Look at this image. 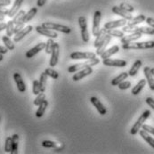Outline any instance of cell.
Instances as JSON below:
<instances>
[{
  "mask_svg": "<svg viewBox=\"0 0 154 154\" xmlns=\"http://www.w3.org/2000/svg\"><path fill=\"white\" fill-rule=\"evenodd\" d=\"M124 50H143V49H152L154 48V41H144V42H131L128 44L122 45Z\"/></svg>",
  "mask_w": 154,
  "mask_h": 154,
  "instance_id": "1",
  "label": "cell"
},
{
  "mask_svg": "<svg viewBox=\"0 0 154 154\" xmlns=\"http://www.w3.org/2000/svg\"><path fill=\"white\" fill-rule=\"evenodd\" d=\"M100 63V60L98 58H94V59H90L87 60L84 63H79L74 65H71L68 68V72L69 73H74V72H78L79 70H81L83 69H86L88 67H93L94 65H97Z\"/></svg>",
  "mask_w": 154,
  "mask_h": 154,
  "instance_id": "2",
  "label": "cell"
},
{
  "mask_svg": "<svg viewBox=\"0 0 154 154\" xmlns=\"http://www.w3.org/2000/svg\"><path fill=\"white\" fill-rule=\"evenodd\" d=\"M150 115H151V110H144L142 113V115L138 118V119L136 120V122L134 124L132 128L130 129V134L132 135H135L137 133L140 131L141 128L143 127V125L144 124V122L146 121V119L150 117Z\"/></svg>",
  "mask_w": 154,
  "mask_h": 154,
  "instance_id": "3",
  "label": "cell"
},
{
  "mask_svg": "<svg viewBox=\"0 0 154 154\" xmlns=\"http://www.w3.org/2000/svg\"><path fill=\"white\" fill-rule=\"evenodd\" d=\"M41 26L47 29H52L54 31H59L64 34H69L71 32V29L68 26L65 25H62V24H58V23H54V22H43L41 24Z\"/></svg>",
  "mask_w": 154,
  "mask_h": 154,
  "instance_id": "4",
  "label": "cell"
},
{
  "mask_svg": "<svg viewBox=\"0 0 154 154\" xmlns=\"http://www.w3.org/2000/svg\"><path fill=\"white\" fill-rule=\"evenodd\" d=\"M79 25L81 30V37H82V40L85 43H88L89 41V33H88V22L85 16H79Z\"/></svg>",
  "mask_w": 154,
  "mask_h": 154,
  "instance_id": "5",
  "label": "cell"
},
{
  "mask_svg": "<svg viewBox=\"0 0 154 154\" xmlns=\"http://www.w3.org/2000/svg\"><path fill=\"white\" fill-rule=\"evenodd\" d=\"M102 18V13L101 11L97 10L94 14V18H93V28H92V34L94 37H97L99 35V32L101 30L100 28V22Z\"/></svg>",
  "mask_w": 154,
  "mask_h": 154,
  "instance_id": "6",
  "label": "cell"
},
{
  "mask_svg": "<svg viewBox=\"0 0 154 154\" xmlns=\"http://www.w3.org/2000/svg\"><path fill=\"white\" fill-rule=\"evenodd\" d=\"M72 60H90L96 58V54L92 52H74L70 54Z\"/></svg>",
  "mask_w": 154,
  "mask_h": 154,
  "instance_id": "7",
  "label": "cell"
},
{
  "mask_svg": "<svg viewBox=\"0 0 154 154\" xmlns=\"http://www.w3.org/2000/svg\"><path fill=\"white\" fill-rule=\"evenodd\" d=\"M103 65L108 67H119V68H123L128 65V62L125 60H121V59H103Z\"/></svg>",
  "mask_w": 154,
  "mask_h": 154,
  "instance_id": "8",
  "label": "cell"
},
{
  "mask_svg": "<svg viewBox=\"0 0 154 154\" xmlns=\"http://www.w3.org/2000/svg\"><path fill=\"white\" fill-rule=\"evenodd\" d=\"M59 54H60V45L58 43H54V47H53V51L51 54V58H50V62H49V65L51 67H55L58 63V60H59Z\"/></svg>",
  "mask_w": 154,
  "mask_h": 154,
  "instance_id": "9",
  "label": "cell"
},
{
  "mask_svg": "<svg viewBox=\"0 0 154 154\" xmlns=\"http://www.w3.org/2000/svg\"><path fill=\"white\" fill-rule=\"evenodd\" d=\"M93 72H94V70H93L92 67H88L86 69H83L81 70H79L78 72H75V74L72 77V79L77 82V81H79V80H80V79L88 77L89 75H91Z\"/></svg>",
  "mask_w": 154,
  "mask_h": 154,
  "instance_id": "10",
  "label": "cell"
},
{
  "mask_svg": "<svg viewBox=\"0 0 154 154\" xmlns=\"http://www.w3.org/2000/svg\"><path fill=\"white\" fill-rule=\"evenodd\" d=\"M36 30L38 33H39L40 35H43L45 37H47L49 38H58V34L56 31L52 30V29H47L43 28L41 25L40 26H37L36 27Z\"/></svg>",
  "mask_w": 154,
  "mask_h": 154,
  "instance_id": "11",
  "label": "cell"
},
{
  "mask_svg": "<svg viewBox=\"0 0 154 154\" xmlns=\"http://www.w3.org/2000/svg\"><path fill=\"white\" fill-rule=\"evenodd\" d=\"M90 103L94 106V108L97 110L100 115H105L107 113V109L105 106L101 103V101L97 97H91L90 98Z\"/></svg>",
  "mask_w": 154,
  "mask_h": 154,
  "instance_id": "12",
  "label": "cell"
},
{
  "mask_svg": "<svg viewBox=\"0 0 154 154\" xmlns=\"http://www.w3.org/2000/svg\"><path fill=\"white\" fill-rule=\"evenodd\" d=\"M128 24V21L124 18L120 19V20H116V21H111V22H106L104 24V29H117V28H120L123 27L125 25Z\"/></svg>",
  "mask_w": 154,
  "mask_h": 154,
  "instance_id": "13",
  "label": "cell"
},
{
  "mask_svg": "<svg viewBox=\"0 0 154 154\" xmlns=\"http://www.w3.org/2000/svg\"><path fill=\"white\" fill-rule=\"evenodd\" d=\"M45 43H44V42L38 43L37 45H35L33 48L29 49V50L26 53V54H25L26 58L30 59V58L34 57V56H35L36 54H38L40 51H42L43 49H45Z\"/></svg>",
  "mask_w": 154,
  "mask_h": 154,
  "instance_id": "14",
  "label": "cell"
},
{
  "mask_svg": "<svg viewBox=\"0 0 154 154\" xmlns=\"http://www.w3.org/2000/svg\"><path fill=\"white\" fill-rule=\"evenodd\" d=\"M32 30H33V27H32L31 25H28V26L24 27L21 31H19L18 33L15 34V36H14V42H19V41H21L22 38H25L28 34H29Z\"/></svg>",
  "mask_w": 154,
  "mask_h": 154,
  "instance_id": "15",
  "label": "cell"
},
{
  "mask_svg": "<svg viewBox=\"0 0 154 154\" xmlns=\"http://www.w3.org/2000/svg\"><path fill=\"white\" fill-rule=\"evenodd\" d=\"M111 10H112L113 14L121 16L122 18L126 19L127 21H130V20H132L133 19V16L132 14H131V13H128V12L125 11L124 9L120 8L119 6H113Z\"/></svg>",
  "mask_w": 154,
  "mask_h": 154,
  "instance_id": "16",
  "label": "cell"
},
{
  "mask_svg": "<svg viewBox=\"0 0 154 154\" xmlns=\"http://www.w3.org/2000/svg\"><path fill=\"white\" fill-rule=\"evenodd\" d=\"M152 68L146 66L144 67L143 69V73H144V76H145V79H146V81L149 85V88L151 90L154 91V76L152 73V70H151Z\"/></svg>",
  "mask_w": 154,
  "mask_h": 154,
  "instance_id": "17",
  "label": "cell"
},
{
  "mask_svg": "<svg viewBox=\"0 0 154 154\" xmlns=\"http://www.w3.org/2000/svg\"><path fill=\"white\" fill-rule=\"evenodd\" d=\"M142 33H139V32H134V33H130L129 35L128 36H124L123 38H121L120 39V42L123 44H128V43H131V42H134L136 41L137 39H139L140 38H142Z\"/></svg>",
  "mask_w": 154,
  "mask_h": 154,
  "instance_id": "18",
  "label": "cell"
},
{
  "mask_svg": "<svg viewBox=\"0 0 154 154\" xmlns=\"http://www.w3.org/2000/svg\"><path fill=\"white\" fill-rule=\"evenodd\" d=\"M14 81L16 83V86H17L19 92L24 93L26 91V85H25V83H24V81L22 79L21 74L18 73V72H15L14 74Z\"/></svg>",
  "mask_w": 154,
  "mask_h": 154,
  "instance_id": "19",
  "label": "cell"
},
{
  "mask_svg": "<svg viewBox=\"0 0 154 154\" xmlns=\"http://www.w3.org/2000/svg\"><path fill=\"white\" fill-rule=\"evenodd\" d=\"M22 2L23 0H14V3L12 6V8L9 10V13H8V17L10 18H14V16L20 11V8L22 6Z\"/></svg>",
  "mask_w": 154,
  "mask_h": 154,
  "instance_id": "20",
  "label": "cell"
},
{
  "mask_svg": "<svg viewBox=\"0 0 154 154\" xmlns=\"http://www.w3.org/2000/svg\"><path fill=\"white\" fill-rule=\"evenodd\" d=\"M108 36V34H107V32H106V29H104V28H103V29H101V30H100V32H99V35L97 36V37H95V40H94V46L95 47V48H97L101 43L106 38V37Z\"/></svg>",
  "mask_w": 154,
  "mask_h": 154,
  "instance_id": "21",
  "label": "cell"
},
{
  "mask_svg": "<svg viewBox=\"0 0 154 154\" xmlns=\"http://www.w3.org/2000/svg\"><path fill=\"white\" fill-rule=\"evenodd\" d=\"M119 51V45H113V46H111L109 49L105 50V51L101 54V58H102L103 60V59L110 58V56H112L113 54H117Z\"/></svg>",
  "mask_w": 154,
  "mask_h": 154,
  "instance_id": "22",
  "label": "cell"
},
{
  "mask_svg": "<svg viewBox=\"0 0 154 154\" xmlns=\"http://www.w3.org/2000/svg\"><path fill=\"white\" fill-rule=\"evenodd\" d=\"M110 39H111V37H110V35H108L107 37H106V38L101 43V45L96 48V55H100L101 56V54L106 50V47H107V45H109V43L110 42Z\"/></svg>",
  "mask_w": 154,
  "mask_h": 154,
  "instance_id": "23",
  "label": "cell"
},
{
  "mask_svg": "<svg viewBox=\"0 0 154 154\" xmlns=\"http://www.w3.org/2000/svg\"><path fill=\"white\" fill-rule=\"evenodd\" d=\"M146 83H147V81H146V79H141V80H139V82L132 88V90H131V94H134V95H137V94H139L140 93H141V91L143 89V88L145 87V85H146Z\"/></svg>",
  "mask_w": 154,
  "mask_h": 154,
  "instance_id": "24",
  "label": "cell"
},
{
  "mask_svg": "<svg viewBox=\"0 0 154 154\" xmlns=\"http://www.w3.org/2000/svg\"><path fill=\"white\" fill-rule=\"evenodd\" d=\"M37 13H38V8H37V7H32V8H30V9L28 11V13L25 14V15H24V17H23L22 22H24V23L29 22L30 20H32V19L35 17V15L37 14Z\"/></svg>",
  "mask_w": 154,
  "mask_h": 154,
  "instance_id": "25",
  "label": "cell"
},
{
  "mask_svg": "<svg viewBox=\"0 0 154 154\" xmlns=\"http://www.w3.org/2000/svg\"><path fill=\"white\" fill-rule=\"evenodd\" d=\"M139 134H140V135L142 136V138H143L147 143H149L150 146H152L154 149V138H152V137L150 135V134L147 132V131H145L144 129L140 130V131H139Z\"/></svg>",
  "mask_w": 154,
  "mask_h": 154,
  "instance_id": "26",
  "label": "cell"
},
{
  "mask_svg": "<svg viewBox=\"0 0 154 154\" xmlns=\"http://www.w3.org/2000/svg\"><path fill=\"white\" fill-rule=\"evenodd\" d=\"M128 76H129V75H128V72H122V73H120L119 76H117L116 78H114V79L111 80V85H112L113 87L119 86V84L121 83L122 81H124L125 79H127Z\"/></svg>",
  "mask_w": 154,
  "mask_h": 154,
  "instance_id": "27",
  "label": "cell"
},
{
  "mask_svg": "<svg viewBox=\"0 0 154 154\" xmlns=\"http://www.w3.org/2000/svg\"><path fill=\"white\" fill-rule=\"evenodd\" d=\"M142 65H143L142 61H141V60H136V61L134 63V64H133L132 67H131V69H129V71H128V75H129L130 77H134V76L137 74V72H138L139 69L141 68Z\"/></svg>",
  "mask_w": 154,
  "mask_h": 154,
  "instance_id": "28",
  "label": "cell"
},
{
  "mask_svg": "<svg viewBox=\"0 0 154 154\" xmlns=\"http://www.w3.org/2000/svg\"><path fill=\"white\" fill-rule=\"evenodd\" d=\"M13 139V149H12V154L18 153V146H19V135L17 134H14L12 135Z\"/></svg>",
  "mask_w": 154,
  "mask_h": 154,
  "instance_id": "29",
  "label": "cell"
},
{
  "mask_svg": "<svg viewBox=\"0 0 154 154\" xmlns=\"http://www.w3.org/2000/svg\"><path fill=\"white\" fill-rule=\"evenodd\" d=\"M145 20H146L145 15H143V14H140V15H137L136 17L133 18L132 20L128 21V25H133V26H136L137 24H140V23L143 22Z\"/></svg>",
  "mask_w": 154,
  "mask_h": 154,
  "instance_id": "30",
  "label": "cell"
},
{
  "mask_svg": "<svg viewBox=\"0 0 154 154\" xmlns=\"http://www.w3.org/2000/svg\"><path fill=\"white\" fill-rule=\"evenodd\" d=\"M47 106H48V102L46 100H45L44 102L38 106V109L37 112H36V117L37 118L43 117V115L45 114V111L46 108H47Z\"/></svg>",
  "mask_w": 154,
  "mask_h": 154,
  "instance_id": "31",
  "label": "cell"
},
{
  "mask_svg": "<svg viewBox=\"0 0 154 154\" xmlns=\"http://www.w3.org/2000/svg\"><path fill=\"white\" fill-rule=\"evenodd\" d=\"M2 40H3V42H4V44H5V46L8 50L12 51V50H14V49L15 48L14 42L10 39V38H9L8 36H6V35H5V36H3V37H2Z\"/></svg>",
  "mask_w": 154,
  "mask_h": 154,
  "instance_id": "32",
  "label": "cell"
},
{
  "mask_svg": "<svg viewBox=\"0 0 154 154\" xmlns=\"http://www.w3.org/2000/svg\"><path fill=\"white\" fill-rule=\"evenodd\" d=\"M106 32L108 35H110V37H115V38H123L125 35H124V31L122 30H118V29H106Z\"/></svg>",
  "mask_w": 154,
  "mask_h": 154,
  "instance_id": "33",
  "label": "cell"
},
{
  "mask_svg": "<svg viewBox=\"0 0 154 154\" xmlns=\"http://www.w3.org/2000/svg\"><path fill=\"white\" fill-rule=\"evenodd\" d=\"M47 75L45 72H42L39 78V84H40V88H41V92L44 93L46 88V83H47Z\"/></svg>",
  "mask_w": 154,
  "mask_h": 154,
  "instance_id": "34",
  "label": "cell"
},
{
  "mask_svg": "<svg viewBox=\"0 0 154 154\" xmlns=\"http://www.w3.org/2000/svg\"><path fill=\"white\" fill-rule=\"evenodd\" d=\"M14 26H15V24L14 23L13 21H9L6 23V29H5L6 36L12 37L14 34Z\"/></svg>",
  "mask_w": 154,
  "mask_h": 154,
  "instance_id": "35",
  "label": "cell"
},
{
  "mask_svg": "<svg viewBox=\"0 0 154 154\" xmlns=\"http://www.w3.org/2000/svg\"><path fill=\"white\" fill-rule=\"evenodd\" d=\"M13 149V139L12 136H9L5 139V152L7 153H11Z\"/></svg>",
  "mask_w": 154,
  "mask_h": 154,
  "instance_id": "36",
  "label": "cell"
},
{
  "mask_svg": "<svg viewBox=\"0 0 154 154\" xmlns=\"http://www.w3.org/2000/svg\"><path fill=\"white\" fill-rule=\"evenodd\" d=\"M54 43H55V42L54 41V38H48V40L46 41L45 50V53H46L47 54H52L53 47H54Z\"/></svg>",
  "mask_w": 154,
  "mask_h": 154,
  "instance_id": "37",
  "label": "cell"
},
{
  "mask_svg": "<svg viewBox=\"0 0 154 154\" xmlns=\"http://www.w3.org/2000/svg\"><path fill=\"white\" fill-rule=\"evenodd\" d=\"M25 11L24 10H20L14 16V20H13V22L16 25L17 23H19V22H21L22 21V19H23V17H24V15H25Z\"/></svg>",
  "mask_w": 154,
  "mask_h": 154,
  "instance_id": "38",
  "label": "cell"
},
{
  "mask_svg": "<svg viewBox=\"0 0 154 154\" xmlns=\"http://www.w3.org/2000/svg\"><path fill=\"white\" fill-rule=\"evenodd\" d=\"M45 72L46 73V75H47L48 77H50V78H52V79H57L59 78L58 72H57L56 70L53 69L52 68H47V69H45Z\"/></svg>",
  "mask_w": 154,
  "mask_h": 154,
  "instance_id": "39",
  "label": "cell"
},
{
  "mask_svg": "<svg viewBox=\"0 0 154 154\" xmlns=\"http://www.w3.org/2000/svg\"><path fill=\"white\" fill-rule=\"evenodd\" d=\"M32 93L35 95H38L41 93V88H40V84L39 80H34L32 84Z\"/></svg>",
  "mask_w": 154,
  "mask_h": 154,
  "instance_id": "40",
  "label": "cell"
},
{
  "mask_svg": "<svg viewBox=\"0 0 154 154\" xmlns=\"http://www.w3.org/2000/svg\"><path fill=\"white\" fill-rule=\"evenodd\" d=\"M45 100V94L43 92H41L39 94L37 95V97L35 98L33 103H34V105H36V106H39V105L44 102Z\"/></svg>",
  "mask_w": 154,
  "mask_h": 154,
  "instance_id": "41",
  "label": "cell"
},
{
  "mask_svg": "<svg viewBox=\"0 0 154 154\" xmlns=\"http://www.w3.org/2000/svg\"><path fill=\"white\" fill-rule=\"evenodd\" d=\"M42 146L45 148H54L57 149L58 147V143L53 141H49V140H45L42 142Z\"/></svg>",
  "mask_w": 154,
  "mask_h": 154,
  "instance_id": "42",
  "label": "cell"
},
{
  "mask_svg": "<svg viewBox=\"0 0 154 154\" xmlns=\"http://www.w3.org/2000/svg\"><path fill=\"white\" fill-rule=\"evenodd\" d=\"M119 7L122 8V9H124L125 11H127V12H128V13H133V12L134 11V6H132L131 5H129V4H128V3H126V2L121 3V4L119 5Z\"/></svg>",
  "mask_w": 154,
  "mask_h": 154,
  "instance_id": "43",
  "label": "cell"
},
{
  "mask_svg": "<svg viewBox=\"0 0 154 154\" xmlns=\"http://www.w3.org/2000/svg\"><path fill=\"white\" fill-rule=\"evenodd\" d=\"M119 88L120 89V90H127V89H128V88L131 87V82L130 81H122L121 83H119Z\"/></svg>",
  "mask_w": 154,
  "mask_h": 154,
  "instance_id": "44",
  "label": "cell"
},
{
  "mask_svg": "<svg viewBox=\"0 0 154 154\" xmlns=\"http://www.w3.org/2000/svg\"><path fill=\"white\" fill-rule=\"evenodd\" d=\"M142 128H143V129H144L145 131H147L149 134H153L154 135L153 127H152V126H150V125H147V124H143Z\"/></svg>",
  "mask_w": 154,
  "mask_h": 154,
  "instance_id": "45",
  "label": "cell"
},
{
  "mask_svg": "<svg viewBox=\"0 0 154 154\" xmlns=\"http://www.w3.org/2000/svg\"><path fill=\"white\" fill-rule=\"evenodd\" d=\"M24 25H25V23L24 22H19V23H17L15 26H14V35L16 34V33H18L19 31H21L22 29L24 28Z\"/></svg>",
  "mask_w": 154,
  "mask_h": 154,
  "instance_id": "46",
  "label": "cell"
},
{
  "mask_svg": "<svg viewBox=\"0 0 154 154\" xmlns=\"http://www.w3.org/2000/svg\"><path fill=\"white\" fill-rule=\"evenodd\" d=\"M145 102H146V103L154 110V99L153 98H152V97H148V98H146V100H145Z\"/></svg>",
  "mask_w": 154,
  "mask_h": 154,
  "instance_id": "47",
  "label": "cell"
},
{
  "mask_svg": "<svg viewBox=\"0 0 154 154\" xmlns=\"http://www.w3.org/2000/svg\"><path fill=\"white\" fill-rule=\"evenodd\" d=\"M145 22H146V23H147V24H148L150 27H152V28H153L154 29V19L153 18H152V17H148V18H146Z\"/></svg>",
  "mask_w": 154,
  "mask_h": 154,
  "instance_id": "48",
  "label": "cell"
},
{
  "mask_svg": "<svg viewBox=\"0 0 154 154\" xmlns=\"http://www.w3.org/2000/svg\"><path fill=\"white\" fill-rule=\"evenodd\" d=\"M11 4V0H0V7L7 6Z\"/></svg>",
  "mask_w": 154,
  "mask_h": 154,
  "instance_id": "49",
  "label": "cell"
},
{
  "mask_svg": "<svg viewBox=\"0 0 154 154\" xmlns=\"http://www.w3.org/2000/svg\"><path fill=\"white\" fill-rule=\"evenodd\" d=\"M8 52V49L5 46H1L0 45V54H5Z\"/></svg>",
  "mask_w": 154,
  "mask_h": 154,
  "instance_id": "50",
  "label": "cell"
},
{
  "mask_svg": "<svg viewBox=\"0 0 154 154\" xmlns=\"http://www.w3.org/2000/svg\"><path fill=\"white\" fill-rule=\"evenodd\" d=\"M46 1H47V0H38L37 5H38V7H42L45 4V2H46Z\"/></svg>",
  "mask_w": 154,
  "mask_h": 154,
  "instance_id": "51",
  "label": "cell"
},
{
  "mask_svg": "<svg viewBox=\"0 0 154 154\" xmlns=\"http://www.w3.org/2000/svg\"><path fill=\"white\" fill-rule=\"evenodd\" d=\"M6 29V23L1 22V23H0V31H2V30H4V29Z\"/></svg>",
  "mask_w": 154,
  "mask_h": 154,
  "instance_id": "52",
  "label": "cell"
},
{
  "mask_svg": "<svg viewBox=\"0 0 154 154\" xmlns=\"http://www.w3.org/2000/svg\"><path fill=\"white\" fill-rule=\"evenodd\" d=\"M4 19H5V15H3V14H0V22H3Z\"/></svg>",
  "mask_w": 154,
  "mask_h": 154,
  "instance_id": "53",
  "label": "cell"
},
{
  "mask_svg": "<svg viewBox=\"0 0 154 154\" xmlns=\"http://www.w3.org/2000/svg\"><path fill=\"white\" fill-rule=\"evenodd\" d=\"M3 59H4V56H3V54H0V62H1V61H3Z\"/></svg>",
  "mask_w": 154,
  "mask_h": 154,
  "instance_id": "54",
  "label": "cell"
},
{
  "mask_svg": "<svg viewBox=\"0 0 154 154\" xmlns=\"http://www.w3.org/2000/svg\"><path fill=\"white\" fill-rule=\"evenodd\" d=\"M151 70H152V75L154 76V68H152V69H151Z\"/></svg>",
  "mask_w": 154,
  "mask_h": 154,
  "instance_id": "55",
  "label": "cell"
},
{
  "mask_svg": "<svg viewBox=\"0 0 154 154\" xmlns=\"http://www.w3.org/2000/svg\"><path fill=\"white\" fill-rule=\"evenodd\" d=\"M0 9H1V7H0Z\"/></svg>",
  "mask_w": 154,
  "mask_h": 154,
  "instance_id": "56",
  "label": "cell"
}]
</instances>
